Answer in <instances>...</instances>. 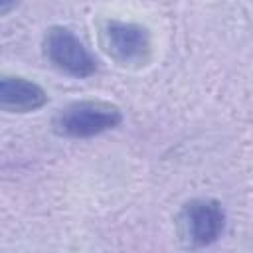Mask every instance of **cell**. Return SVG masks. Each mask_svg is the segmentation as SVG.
I'll list each match as a JSON object with an SVG mask.
<instances>
[{
    "label": "cell",
    "instance_id": "cell-1",
    "mask_svg": "<svg viewBox=\"0 0 253 253\" xmlns=\"http://www.w3.org/2000/svg\"><path fill=\"white\" fill-rule=\"evenodd\" d=\"M121 123L123 113L115 103L81 99L61 107L51 119V128L63 138H93L117 128Z\"/></svg>",
    "mask_w": 253,
    "mask_h": 253
},
{
    "label": "cell",
    "instance_id": "cell-2",
    "mask_svg": "<svg viewBox=\"0 0 253 253\" xmlns=\"http://www.w3.org/2000/svg\"><path fill=\"white\" fill-rule=\"evenodd\" d=\"M97 36L103 53L121 67L140 69L152 61V36L150 30L142 24L125 20H103L99 24Z\"/></svg>",
    "mask_w": 253,
    "mask_h": 253
},
{
    "label": "cell",
    "instance_id": "cell-3",
    "mask_svg": "<svg viewBox=\"0 0 253 253\" xmlns=\"http://www.w3.org/2000/svg\"><path fill=\"white\" fill-rule=\"evenodd\" d=\"M225 229V210L215 198H192L182 204L176 215L178 237L188 247H208Z\"/></svg>",
    "mask_w": 253,
    "mask_h": 253
},
{
    "label": "cell",
    "instance_id": "cell-4",
    "mask_svg": "<svg viewBox=\"0 0 253 253\" xmlns=\"http://www.w3.org/2000/svg\"><path fill=\"white\" fill-rule=\"evenodd\" d=\"M43 57L59 71L71 77H91L97 71V61L83 42L65 26H51L42 40Z\"/></svg>",
    "mask_w": 253,
    "mask_h": 253
},
{
    "label": "cell",
    "instance_id": "cell-5",
    "mask_svg": "<svg viewBox=\"0 0 253 253\" xmlns=\"http://www.w3.org/2000/svg\"><path fill=\"white\" fill-rule=\"evenodd\" d=\"M47 103V93L42 85L22 75H2L0 107L6 113H32Z\"/></svg>",
    "mask_w": 253,
    "mask_h": 253
},
{
    "label": "cell",
    "instance_id": "cell-6",
    "mask_svg": "<svg viewBox=\"0 0 253 253\" xmlns=\"http://www.w3.org/2000/svg\"><path fill=\"white\" fill-rule=\"evenodd\" d=\"M16 4H18V0H0V14L6 16L12 8H16Z\"/></svg>",
    "mask_w": 253,
    "mask_h": 253
}]
</instances>
